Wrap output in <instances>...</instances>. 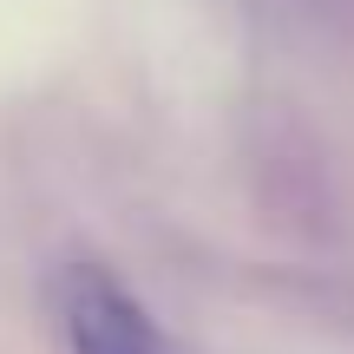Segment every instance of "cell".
Here are the masks:
<instances>
[{
	"label": "cell",
	"mask_w": 354,
	"mask_h": 354,
	"mask_svg": "<svg viewBox=\"0 0 354 354\" xmlns=\"http://www.w3.org/2000/svg\"><path fill=\"white\" fill-rule=\"evenodd\" d=\"M53 328L66 354H171L151 308L99 263H66L53 276Z\"/></svg>",
	"instance_id": "6da1fadb"
}]
</instances>
